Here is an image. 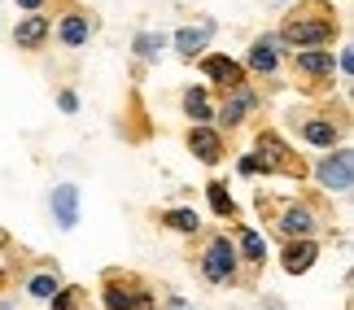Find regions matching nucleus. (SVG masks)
<instances>
[{
  "instance_id": "9b49d317",
  "label": "nucleus",
  "mask_w": 354,
  "mask_h": 310,
  "mask_svg": "<svg viewBox=\"0 0 354 310\" xmlns=\"http://www.w3.org/2000/svg\"><path fill=\"white\" fill-rule=\"evenodd\" d=\"M48 35H53V18H48V13H39V9L13 22V44H18L22 52L44 48V44H48Z\"/></svg>"
},
{
  "instance_id": "20e7f679",
  "label": "nucleus",
  "mask_w": 354,
  "mask_h": 310,
  "mask_svg": "<svg viewBox=\"0 0 354 310\" xmlns=\"http://www.w3.org/2000/svg\"><path fill=\"white\" fill-rule=\"evenodd\" d=\"M276 232L284 236V240H302V236H315V232H324L328 227V219H324V210L315 206V201H284V206L276 210Z\"/></svg>"
},
{
  "instance_id": "dca6fc26",
  "label": "nucleus",
  "mask_w": 354,
  "mask_h": 310,
  "mask_svg": "<svg viewBox=\"0 0 354 310\" xmlns=\"http://www.w3.org/2000/svg\"><path fill=\"white\" fill-rule=\"evenodd\" d=\"M201 70H206V79L214 88H236V84H245V66L241 61H232V57H223V52H210L206 61H201Z\"/></svg>"
},
{
  "instance_id": "c756f323",
  "label": "nucleus",
  "mask_w": 354,
  "mask_h": 310,
  "mask_svg": "<svg viewBox=\"0 0 354 310\" xmlns=\"http://www.w3.org/2000/svg\"><path fill=\"white\" fill-rule=\"evenodd\" d=\"M280 5H284V0H280Z\"/></svg>"
},
{
  "instance_id": "9d476101",
  "label": "nucleus",
  "mask_w": 354,
  "mask_h": 310,
  "mask_svg": "<svg viewBox=\"0 0 354 310\" xmlns=\"http://www.w3.org/2000/svg\"><path fill=\"white\" fill-rule=\"evenodd\" d=\"M188 149H193L197 162H206V166H214V162L227 157V144H223V131L214 123H193V131H188Z\"/></svg>"
},
{
  "instance_id": "a878e982",
  "label": "nucleus",
  "mask_w": 354,
  "mask_h": 310,
  "mask_svg": "<svg viewBox=\"0 0 354 310\" xmlns=\"http://www.w3.org/2000/svg\"><path fill=\"white\" fill-rule=\"evenodd\" d=\"M258 171H263V166H258V157L245 153V157H241V175H258Z\"/></svg>"
},
{
  "instance_id": "cd10ccee",
  "label": "nucleus",
  "mask_w": 354,
  "mask_h": 310,
  "mask_svg": "<svg viewBox=\"0 0 354 310\" xmlns=\"http://www.w3.org/2000/svg\"><path fill=\"white\" fill-rule=\"evenodd\" d=\"M39 5H44V0H18V9H31V13H35Z\"/></svg>"
},
{
  "instance_id": "393cba45",
  "label": "nucleus",
  "mask_w": 354,
  "mask_h": 310,
  "mask_svg": "<svg viewBox=\"0 0 354 310\" xmlns=\"http://www.w3.org/2000/svg\"><path fill=\"white\" fill-rule=\"evenodd\" d=\"M57 105H62L66 114H75V110H79V97H75V92H62V97H57Z\"/></svg>"
},
{
  "instance_id": "0eeeda50",
  "label": "nucleus",
  "mask_w": 354,
  "mask_h": 310,
  "mask_svg": "<svg viewBox=\"0 0 354 310\" xmlns=\"http://www.w3.org/2000/svg\"><path fill=\"white\" fill-rule=\"evenodd\" d=\"M315 180H319L324 193L346 197L350 184H354V153L350 149H328V157H319V166H315Z\"/></svg>"
},
{
  "instance_id": "4468645a",
  "label": "nucleus",
  "mask_w": 354,
  "mask_h": 310,
  "mask_svg": "<svg viewBox=\"0 0 354 310\" xmlns=\"http://www.w3.org/2000/svg\"><path fill=\"white\" fill-rule=\"evenodd\" d=\"M284 48L276 35H258L254 44H250V57H245V70H254V75H276L280 70V52Z\"/></svg>"
},
{
  "instance_id": "ddd939ff",
  "label": "nucleus",
  "mask_w": 354,
  "mask_h": 310,
  "mask_svg": "<svg viewBox=\"0 0 354 310\" xmlns=\"http://www.w3.org/2000/svg\"><path fill=\"white\" fill-rule=\"evenodd\" d=\"M48 210H53V219H57L62 232L79 227V188H75V184H57V188L48 193Z\"/></svg>"
},
{
  "instance_id": "f8f14e48",
  "label": "nucleus",
  "mask_w": 354,
  "mask_h": 310,
  "mask_svg": "<svg viewBox=\"0 0 354 310\" xmlns=\"http://www.w3.org/2000/svg\"><path fill=\"white\" fill-rule=\"evenodd\" d=\"M92 35H97V18H92V13H84V9H66V13H62L57 39H62L66 48H84Z\"/></svg>"
},
{
  "instance_id": "a211bd4d",
  "label": "nucleus",
  "mask_w": 354,
  "mask_h": 310,
  "mask_svg": "<svg viewBox=\"0 0 354 310\" xmlns=\"http://www.w3.org/2000/svg\"><path fill=\"white\" fill-rule=\"evenodd\" d=\"M232 245L241 253V267H263L267 262V240H263V232H254V227H236Z\"/></svg>"
},
{
  "instance_id": "6ab92c4d",
  "label": "nucleus",
  "mask_w": 354,
  "mask_h": 310,
  "mask_svg": "<svg viewBox=\"0 0 354 310\" xmlns=\"http://www.w3.org/2000/svg\"><path fill=\"white\" fill-rule=\"evenodd\" d=\"M162 227H171V232H180V236H197L201 232V219H197V210H162Z\"/></svg>"
},
{
  "instance_id": "4be33fe9",
  "label": "nucleus",
  "mask_w": 354,
  "mask_h": 310,
  "mask_svg": "<svg viewBox=\"0 0 354 310\" xmlns=\"http://www.w3.org/2000/svg\"><path fill=\"white\" fill-rule=\"evenodd\" d=\"M162 48H167V35H162V31H140V35L131 39V52H136L140 61H158Z\"/></svg>"
},
{
  "instance_id": "5701e85b",
  "label": "nucleus",
  "mask_w": 354,
  "mask_h": 310,
  "mask_svg": "<svg viewBox=\"0 0 354 310\" xmlns=\"http://www.w3.org/2000/svg\"><path fill=\"white\" fill-rule=\"evenodd\" d=\"M206 197H210V210L219 214V219H232V214H236V206H232V193H227V184H219V180H214V184L206 188Z\"/></svg>"
},
{
  "instance_id": "f3484780",
  "label": "nucleus",
  "mask_w": 354,
  "mask_h": 310,
  "mask_svg": "<svg viewBox=\"0 0 354 310\" xmlns=\"http://www.w3.org/2000/svg\"><path fill=\"white\" fill-rule=\"evenodd\" d=\"M214 31H219L214 18H201L197 26H180V31H175V52H180V57H197V52L214 39Z\"/></svg>"
},
{
  "instance_id": "6e6552de",
  "label": "nucleus",
  "mask_w": 354,
  "mask_h": 310,
  "mask_svg": "<svg viewBox=\"0 0 354 310\" xmlns=\"http://www.w3.org/2000/svg\"><path fill=\"white\" fill-rule=\"evenodd\" d=\"M333 52L328 48H293V70L306 79L310 88H324L333 84Z\"/></svg>"
},
{
  "instance_id": "2eb2a0df",
  "label": "nucleus",
  "mask_w": 354,
  "mask_h": 310,
  "mask_svg": "<svg viewBox=\"0 0 354 310\" xmlns=\"http://www.w3.org/2000/svg\"><path fill=\"white\" fill-rule=\"evenodd\" d=\"M315 258H319V245H315V236H302V240H289L284 245V253H280V267L289 275H306L310 267H315Z\"/></svg>"
},
{
  "instance_id": "bb28decb",
  "label": "nucleus",
  "mask_w": 354,
  "mask_h": 310,
  "mask_svg": "<svg viewBox=\"0 0 354 310\" xmlns=\"http://www.w3.org/2000/svg\"><path fill=\"white\" fill-rule=\"evenodd\" d=\"M337 66H342V75H350V70H354V57H350V48L342 52V61H337Z\"/></svg>"
},
{
  "instance_id": "1a4fd4ad",
  "label": "nucleus",
  "mask_w": 354,
  "mask_h": 310,
  "mask_svg": "<svg viewBox=\"0 0 354 310\" xmlns=\"http://www.w3.org/2000/svg\"><path fill=\"white\" fill-rule=\"evenodd\" d=\"M297 131H302V140L310 144V149H324V153H328V149H337V144H342V131H346V127L337 123L333 114H306Z\"/></svg>"
},
{
  "instance_id": "f03ea898",
  "label": "nucleus",
  "mask_w": 354,
  "mask_h": 310,
  "mask_svg": "<svg viewBox=\"0 0 354 310\" xmlns=\"http://www.w3.org/2000/svg\"><path fill=\"white\" fill-rule=\"evenodd\" d=\"M197 271H201V280H206L210 289H232V284H241V253L232 245V236H227V232H214L206 240V249H201V258H197Z\"/></svg>"
},
{
  "instance_id": "423d86ee",
  "label": "nucleus",
  "mask_w": 354,
  "mask_h": 310,
  "mask_svg": "<svg viewBox=\"0 0 354 310\" xmlns=\"http://www.w3.org/2000/svg\"><path fill=\"white\" fill-rule=\"evenodd\" d=\"M263 110V92L258 88H250V79L245 84H236V88H227V97H223V105L214 110V127L219 131H232V127H241L250 114H258Z\"/></svg>"
},
{
  "instance_id": "c85d7f7f",
  "label": "nucleus",
  "mask_w": 354,
  "mask_h": 310,
  "mask_svg": "<svg viewBox=\"0 0 354 310\" xmlns=\"http://www.w3.org/2000/svg\"><path fill=\"white\" fill-rule=\"evenodd\" d=\"M167 310H188V302H184V298H171V302H167Z\"/></svg>"
},
{
  "instance_id": "aec40b11",
  "label": "nucleus",
  "mask_w": 354,
  "mask_h": 310,
  "mask_svg": "<svg viewBox=\"0 0 354 310\" xmlns=\"http://www.w3.org/2000/svg\"><path fill=\"white\" fill-rule=\"evenodd\" d=\"M184 114L193 118V123H210V118H214V105L206 97V88H188L184 92Z\"/></svg>"
},
{
  "instance_id": "412c9836",
  "label": "nucleus",
  "mask_w": 354,
  "mask_h": 310,
  "mask_svg": "<svg viewBox=\"0 0 354 310\" xmlns=\"http://www.w3.org/2000/svg\"><path fill=\"white\" fill-rule=\"evenodd\" d=\"M57 289H62V275H57V267H48V271H35L31 280H26V293H31L35 302H48Z\"/></svg>"
},
{
  "instance_id": "b1692460",
  "label": "nucleus",
  "mask_w": 354,
  "mask_h": 310,
  "mask_svg": "<svg viewBox=\"0 0 354 310\" xmlns=\"http://www.w3.org/2000/svg\"><path fill=\"white\" fill-rule=\"evenodd\" d=\"M79 302H84V289H57V293H53V298H48V310H75Z\"/></svg>"
},
{
  "instance_id": "39448f33",
  "label": "nucleus",
  "mask_w": 354,
  "mask_h": 310,
  "mask_svg": "<svg viewBox=\"0 0 354 310\" xmlns=\"http://www.w3.org/2000/svg\"><path fill=\"white\" fill-rule=\"evenodd\" d=\"M258 166L263 175H289V180H306V166L293 157V149L284 144L276 131H258Z\"/></svg>"
},
{
  "instance_id": "f257e3e1",
  "label": "nucleus",
  "mask_w": 354,
  "mask_h": 310,
  "mask_svg": "<svg viewBox=\"0 0 354 310\" xmlns=\"http://www.w3.org/2000/svg\"><path fill=\"white\" fill-rule=\"evenodd\" d=\"M337 31H342V22H337V13L328 0H302L289 18L280 26V44L284 48H328Z\"/></svg>"
},
{
  "instance_id": "7ed1b4c3",
  "label": "nucleus",
  "mask_w": 354,
  "mask_h": 310,
  "mask_svg": "<svg viewBox=\"0 0 354 310\" xmlns=\"http://www.w3.org/2000/svg\"><path fill=\"white\" fill-rule=\"evenodd\" d=\"M101 306L105 310H158V298H153V289H145L136 275L110 271L105 275V289H101Z\"/></svg>"
}]
</instances>
